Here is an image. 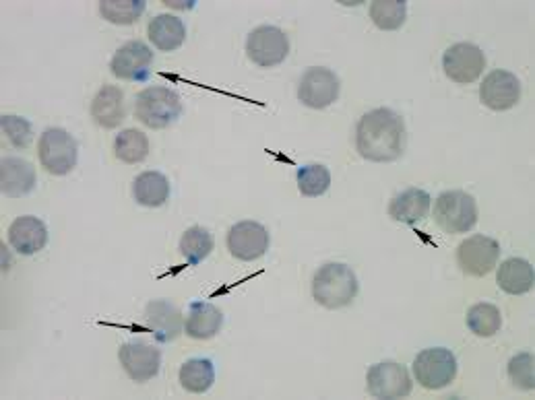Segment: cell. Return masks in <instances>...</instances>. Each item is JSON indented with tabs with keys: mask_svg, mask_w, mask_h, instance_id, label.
<instances>
[{
	"mask_svg": "<svg viewBox=\"0 0 535 400\" xmlns=\"http://www.w3.org/2000/svg\"><path fill=\"white\" fill-rule=\"evenodd\" d=\"M356 149L360 157L376 163L399 159L405 149L403 118L389 108L370 110L356 126Z\"/></svg>",
	"mask_w": 535,
	"mask_h": 400,
	"instance_id": "6da1fadb",
	"label": "cell"
},
{
	"mask_svg": "<svg viewBox=\"0 0 535 400\" xmlns=\"http://www.w3.org/2000/svg\"><path fill=\"white\" fill-rule=\"evenodd\" d=\"M0 128L3 135H7L9 143L17 149H25L31 143V124L19 116H3L0 118Z\"/></svg>",
	"mask_w": 535,
	"mask_h": 400,
	"instance_id": "d6a6232c",
	"label": "cell"
},
{
	"mask_svg": "<svg viewBox=\"0 0 535 400\" xmlns=\"http://www.w3.org/2000/svg\"><path fill=\"white\" fill-rule=\"evenodd\" d=\"M434 221L445 233H467L478 223V205L463 190H447L434 200Z\"/></svg>",
	"mask_w": 535,
	"mask_h": 400,
	"instance_id": "277c9868",
	"label": "cell"
},
{
	"mask_svg": "<svg viewBox=\"0 0 535 400\" xmlns=\"http://www.w3.org/2000/svg\"><path fill=\"white\" fill-rule=\"evenodd\" d=\"M143 320L145 328L160 343H170L178 339L180 332L184 330L180 310L172 302H168V299H155V302H149Z\"/></svg>",
	"mask_w": 535,
	"mask_h": 400,
	"instance_id": "2e32d148",
	"label": "cell"
},
{
	"mask_svg": "<svg viewBox=\"0 0 535 400\" xmlns=\"http://www.w3.org/2000/svg\"><path fill=\"white\" fill-rule=\"evenodd\" d=\"M164 5H168V7H174V9H191V7H193V5H182V3H178V0H176V3H172V0H166Z\"/></svg>",
	"mask_w": 535,
	"mask_h": 400,
	"instance_id": "836d02e7",
	"label": "cell"
},
{
	"mask_svg": "<svg viewBox=\"0 0 535 400\" xmlns=\"http://www.w3.org/2000/svg\"><path fill=\"white\" fill-rule=\"evenodd\" d=\"M91 118L102 128H116L124 120V93L116 85H104L91 102Z\"/></svg>",
	"mask_w": 535,
	"mask_h": 400,
	"instance_id": "44dd1931",
	"label": "cell"
},
{
	"mask_svg": "<svg viewBox=\"0 0 535 400\" xmlns=\"http://www.w3.org/2000/svg\"><path fill=\"white\" fill-rule=\"evenodd\" d=\"M151 64V48L139 40H133L116 50L110 62V71L116 79L122 81H145L151 73Z\"/></svg>",
	"mask_w": 535,
	"mask_h": 400,
	"instance_id": "5bb4252c",
	"label": "cell"
},
{
	"mask_svg": "<svg viewBox=\"0 0 535 400\" xmlns=\"http://www.w3.org/2000/svg\"><path fill=\"white\" fill-rule=\"evenodd\" d=\"M500 326H502V314L496 306L482 302V304H476V306L469 308L467 328H469V332H474L476 337H480V339L494 337L496 332L500 330Z\"/></svg>",
	"mask_w": 535,
	"mask_h": 400,
	"instance_id": "83f0119b",
	"label": "cell"
},
{
	"mask_svg": "<svg viewBox=\"0 0 535 400\" xmlns=\"http://www.w3.org/2000/svg\"><path fill=\"white\" fill-rule=\"evenodd\" d=\"M9 244L23 256L38 254L48 244V229L38 217H17L9 227Z\"/></svg>",
	"mask_w": 535,
	"mask_h": 400,
	"instance_id": "e0dca14e",
	"label": "cell"
},
{
	"mask_svg": "<svg viewBox=\"0 0 535 400\" xmlns=\"http://www.w3.org/2000/svg\"><path fill=\"white\" fill-rule=\"evenodd\" d=\"M36 168L21 157H5L0 163V190L11 198L29 194L36 188Z\"/></svg>",
	"mask_w": 535,
	"mask_h": 400,
	"instance_id": "ac0fdd59",
	"label": "cell"
},
{
	"mask_svg": "<svg viewBox=\"0 0 535 400\" xmlns=\"http://www.w3.org/2000/svg\"><path fill=\"white\" fill-rule=\"evenodd\" d=\"M358 295V277L343 262H327L314 273L312 297L327 310L350 306Z\"/></svg>",
	"mask_w": 535,
	"mask_h": 400,
	"instance_id": "7a4b0ae2",
	"label": "cell"
},
{
	"mask_svg": "<svg viewBox=\"0 0 535 400\" xmlns=\"http://www.w3.org/2000/svg\"><path fill=\"white\" fill-rule=\"evenodd\" d=\"M482 104L494 112H505L519 104L521 99V81L517 75L496 69L480 85Z\"/></svg>",
	"mask_w": 535,
	"mask_h": 400,
	"instance_id": "9a60e30c",
	"label": "cell"
},
{
	"mask_svg": "<svg viewBox=\"0 0 535 400\" xmlns=\"http://www.w3.org/2000/svg\"><path fill=\"white\" fill-rule=\"evenodd\" d=\"M271 238L265 225L257 221H240L228 231V250L234 258L253 262L265 256L269 250Z\"/></svg>",
	"mask_w": 535,
	"mask_h": 400,
	"instance_id": "4fadbf2b",
	"label": "cell"
},
{
	"mask_svg": "<svg viewBox=\"0 0 535 400\" xmlns=\"http://www.w3.org/2000/svg\"><path fill=\"white\" fill-rule=\"evenodd\" d=\"M366 386L374 398H405L412 394V378L395 361L374 363L366 374Z\"/></svg>",
	"mask_w": 535,
	"mask_h": 400,
	"instance_id": "7c38bea8",
	"label": "cell"
},
{
	"mask_svg": "<svg viewBox=\"0 0 535 400\" xmlns=\"http://www.w3.org/2000/svg\"><path fill=\"white\" fill-rule=\"evenodd\" d=\"M178 250L188 264H201L213 250V236L207 229L195 225L182 233Z\"/></svg>",
	"mask_w": 535,
	"mask_h": 400,
	"instance_id": "4316f807",
	"label": "cell"
},
{
	"mask_svg": "<svg viewBox=\"0 0 535 400\" xmlns=\"http://www.w3.org/2000/svg\"><path fill=\"white\" fill-rule=\"evenodd\" d=\"M143 11V0H104L100 3L102 17L114 25H131L143 15Z\"/></svg>",
	"mask_w": 535,
	"mask_h": 400,
	"instance_id": "4dcf8cb0",
	"label": "cell"
},
{
	"mask_svg": "<svg viewBox=\"0 0 535 400\" xmlns=\"http://www.w3.org/2000/svg\"><path fill=\"white\" fill-rule=\"evenodd\" d=\"M498 287L509 295H523L533 289L535 273L525 258H509L498 266L496 273Z\"/></svg>",
	"mask_w": 535,
	"mask_h": 400,
	"instance_id": "7402d4cb",
	"label": "cell"
},
{
	"mask_svg": "<svg viewBox=\"0 0 535 400\" xmlns=\"http://www.w3.org/2000/svg\"><path fill=\"white\" fill-rule=\"evenodd\" d=\"M500 258V244L488 236H471L457 248V264L467 277H486Z\"/></svg>",
	"mask_w": 535,
	"mask_h": 400,
	"instance_id": "9c48e42d",
	"label": "cell"
},
{
	"mask_svg": "<svg viewBox=\"0 0 535 400\" xmlns=\"http://www.w3.org/2000/svg\"><path fill=\"white\" fill-rule=\"evenodd\" d=\"M486 69V54L469 42L453 44L443 54V71L457 85H469L482 77Z\"/></svg>",
	"mask_w": 535,
	"mask_h": 400,
	"instance_id": "ba28073f",
	"label": "cell"
},
{
	"mask_svg": "<svg viewBox=\"0 0 535 400\" xmlns=\"http://www.w3.org/2000/svg\"><path fill=\"white\" fill-rule=\"evenodd\" d=\"M147 36L157 50L174 52L186 40V25L174 15H157L147 25Z\"/></svg>",
	"mask_w": 535,
	"mask_h": 400,
	"instance_id": "603a6c76",
	"label": "cell"
},
{
	"mask_svg": "<svg viewBox=\"0 0 535 400\" xmlns=\"http://www.w3.org/2000/svg\"><path fill=\"white\" fill-rule=\"evenodd\" d=\"M535 359L531 353H519L509 361V380L519 390H533L535 388Z\"/></svg>",
	"mask_w": 535,
	"mask_h": 400,
	"instance_id": "1f68e13d",
	"label": "cell"
},
{
	"mask_svg": "<svg viewBox=\"0 0 535 400\" xmlns=\"http://www.w3.org/2000/svg\"><path fill=\"white\" fill-rule=\"evenodd\" d=\"M224 326V314L217 306L207 302H195L188 308L184 320V332L195 341L213 339Z\"/></svg>",
	"mask_w": 535,
	"mask_h": 400,
	"instance_id": "d6986e66",
	"label": "cell"
},
{
	"mask_svg": "<svg viewBox=\"0 0 535 400\" xmlns=\"http://www.w3.org/2000/svg\"><path fill=\"white\" fill-rule=\"evenodd\" d=\"M246 54L261 69H273L290 54V38L275 25H261L248 33Z\"/></svg>",
	"mask_w": 535,
	"mask_h": 400,
	"instance_id": "8992f818",
	"label": "cell"
},
{
	"mask_svg": "<svg viewBox=\"0 0 535 400\" xmlns=\"http://www.w3.org/2000/svg\"><path fill=\"white\" fill-rule=\"evenodd\" d=\"M180 114V95L170 87H147L135 99V116L147 128H168Z\"/></svg>",
	"mask_w": 535,
	"mask_h": 400,
	"instance_id": "3957f363",
	"label": "cell"
},
{
	"mask_svg": "<svg viewBox=\"0 0 535 400\" xmlns=\"http://www.w3.org/2000/svg\"><path fill=\"white\" fill-rule=\"evenodd\" d=\"M430 205H432V198L426 190L422 188H407L403 192H399L389 205V217L399 221V223H407V225H414L422 219L428 217L430 213Z\"/></svg>",
	"mask_w": 535,
	"mask_h": 400,
	"instance_id": "ffe728a7",
	"label": "cell"
},
{
	"mask_svg": "<svg viewBox=\"0 0 535 400\" xmlns=\"http://www.w3.org/2000/svg\"><path fill=\"white\" fill-rule=\"evenodd\" d=\"M178 380L186 392H193V394L207 392L215 382L213 361L203 359V357L184 361L182 368H180V374H178Z\"/></svg>",
	"mask_w": 535,
	"mask_h": 400,
	"instance_id": "d4e9b609",
	"label": "cell"
},
{
	"mask_svg": "<svg viewBox=\"0 0 535 400\" xmlns=\"http://www.w3.org/2000/svg\"><path fill=\"white\" fill-rule=\"evenodd\" d=\"M296 178H298V190L308 198L323 196L331 186V174L321 163L304 165V168L298 170Z\"/></svg>",
	"mask_w": 535,
	"mask_h": 400,
	"instance_id": "f546056e",
	"label": "cell"
},
{
	"mask_svg": "<svg viewBox=\"0 0 535 400\" xmlns=\"http://www.w3.org/2000/svg\"><path fill=\"white\" fill-rule=\"evenodd\" d=\"M38 157L42 168L52 176H67L75 170L79 147L65 128H48L40 137Z\"/></svg>",
	"mask_w": 535,
	"mask_h": 400,
	"instance_id": "5b68a950",
	"label": "cell"
},
{
	"mask_svg": "<svg viewBox=\"0 0 535 400\" xmlns=\"http://www.w3.org/2000/svg\"><path fill=\"white\" fill-rule=\"evenodd\" d=\"M414 376L422 388L440 390L455 380L457 359L445 347L424 349L414 359Z\"/></svg>",
	"mask_w": 535,
	"mask_h": 400,
	"instance_id": "52a82bcc",
	"label": "cell"
},
{
	"mask_svg": "<svg viewBox=\"0 0 535 400\" xmlns=\"http://www.w3.org/2000/svg\"><path fill=\"white\" fill-rule=\"evenodd\" d=\"M407 5L403 0H376L370 5L372 23L383 31H395L405 23Z\"/></svg>",
	"mask_w": 535,
	"mask_h": 400,
	"instance_id": "f1b7e54d",
	"label": "cell"
},
{
	"mask_svg": "<svg viewBox=\"0 0 535 400\" xmlns=\"http://www.w3.org/2000/svg\"><path fill=\"white\" fill-rule=\"evenodd\" d=\"M114 155L116 159H120L122 163H141L147 159L149 155V139L145 132L137 130V128H127L122 130L120 135L114 139Z\"/></svg>",
	"mask_w": 535,
	"mask_h": 400,
	"instance_id": "484cf974",
	"label": "cell"
},
{
	"mask_svg": "<svg viewBox=\"0 0 535 400\" xmlns=\"http://www.w3.org/2000/svg\"><path fill=\"white\" fill-rule=\"evenodd\" d=\"M118 359L127 376L139 384L153 380L162 368V353L145 341H129L118 351Z\"/></svg>",
	"mask_w": 535,
	"mask_h": 400,
	"instance_id": "8fae6325",
	"label": "cell"
},
{
	"mask_svg": "<svg viewBox=\"0 0 535 400\" xmlns=\"http://www.w3.org/2000/svg\"><path fill=\"white\" fill-rule=\"evenodd\" d=\"M133 196L141 207H162L170 198V180L160 172H143L133 182Z\"/></svg>",
	"mask_w": 535,
	"mask_h": 400,
	"instance_id": "cb8c5ba5",
	"label": "cell"
},
{
	"mask_svg": "<svg viewBox=\"0 0 535 400\" xmlns=\"http://www.w3.org/2000/svg\"><path fill=\"white\" fill-rule=\"evenodd\" d=\"M339 87V77L333 71L323 69V66H312L300 79L298 99L306 108L325 110L337 102Z\"/></svg>",
	"mask_w": 535,
	"mask_h": 400,
	"instance_id": "30bf717a",
	"label": "cell"
}]
</instances>
